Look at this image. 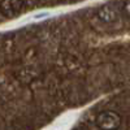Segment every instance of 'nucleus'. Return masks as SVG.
Here are the masks:
<instances>
[{
  "label": "nucleus",
  "instance_id": "1",
  "mask_svg": "<svg viewBox=\"0 0 130 130\" xmlns=\"http://www.w3.org/2000/svg\"><path fill=\"white\" fill-rule=\"evenodd\" d=\"M96 126L102 130H115L120 126L121 124V117L116 112L112 111H105L98 115L95 120Z\"/></svg>",
  "mask_w": 130,
  "mask_h": 130
},
{
  "label": "nucleus",
  "instance_id": "3",
  "mask_svg": "<svg viewBox=\"0 0 130 130\" xmlns=\"http://www.w3.org/2000/svg\"><path fill=\"white\" fill-rule=\"evenodd\" d=\"M98 17L102 21H104V22H113L118 17V12L112 5H104L98 10Z\"/></svg>",
  "mask_w": 130,
  "mask_h": 130
},
{
  "label": "nucleus",
  "instance_id": "4",
  "mask_svg": "<svg viewBox=\"0 0 130 130\" xmlns=\"http://www.w3.org/2000/svg\"><path fill=\"white\" fill-rule=\"evenodd\" d=\"M124 9H125V12L130 16V0H126V3L124 5Z\"/></svg>",
  "mask_w": 130,
  "mask_h": 130
},
{
  "label": "nucleus",
  "instance_id": "2",
  "mask_svg": "<svg viewBox=\"0 0 130 130\" xmlns=\"http://www.w3.org/2000/svg\"><path fill=\"white\" fill-rule=\"evenodd\" d=\"M22 0H3L0 4V12L7 17H14L22 10Z\"/></svg>",
  "mask_w": 130,
  "mask_h": 130
}]
</instances>
